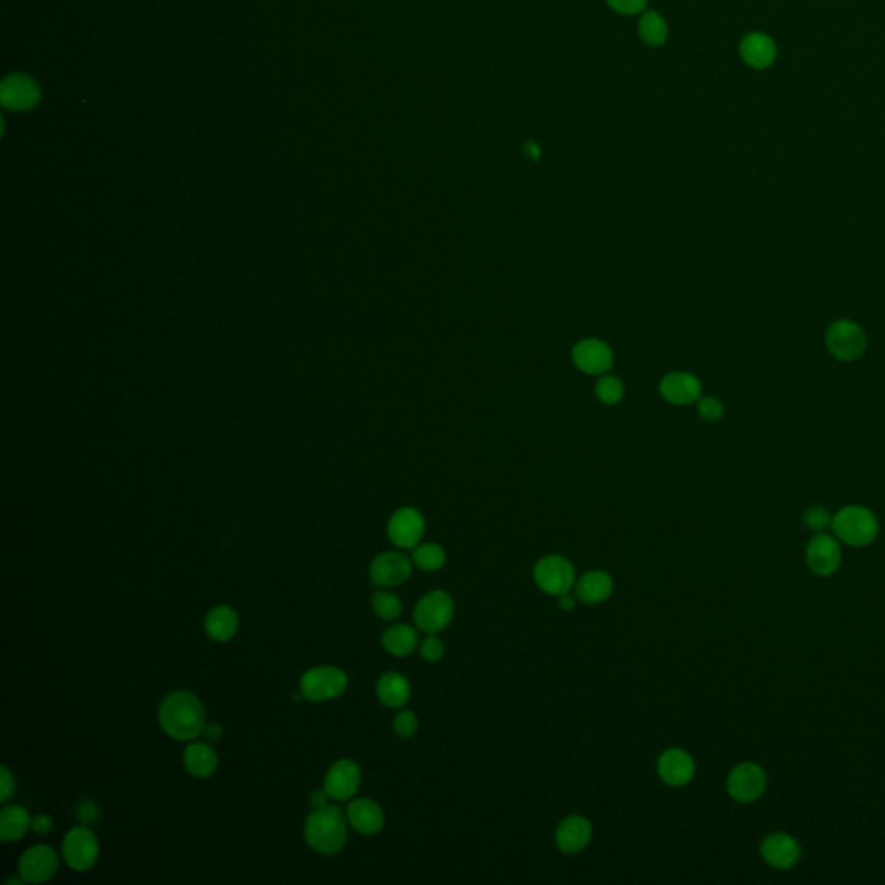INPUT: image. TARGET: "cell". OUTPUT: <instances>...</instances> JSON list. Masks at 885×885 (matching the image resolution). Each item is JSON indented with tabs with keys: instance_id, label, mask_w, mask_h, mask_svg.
Segmentation results:
<instances>
[{
	"instance_id": "1",
	"label": "cell",
	"mask_w": 885,
	"mask_h": 885,
	"mask_svg": "<svg viewBox=\"0 0 885 885\" xmlns=\"http://www.w3.org/2000/svg\"><path fill=\"white\" fill-rule=\"evenodd\" d=\"M160 724L168 737L175 741H192L207 726V713L194 694L179 690L166 696L160 705Z\"/></svg>"
},
{
	"instance_id": "2",
	"label": "cell",
	"mask_w": 885,
	"mask_h": 885,
	"mask_svg": "<svg viewBox=\"0 0 885 885\" xmlns=\"http://www.w3.org/2000/svg\"><path fill=\"white\" fill-rule=\"evenodd\" d=\"M305 839L320 854L339 853L348 839L346 820L337 806L317 807L305 825Z\"/></svg>"
},
{
	"instance_id": "3",
	"label": "cell",
	"mask_w": 885,
	"mask_h": 885,
	"mask_svg": "<svg viewBox=\"0 0 885 885\" xmlns=\"http://www.w3.org/2000/svg\"><path fill=\"white\" fill-rule=\"evenodd\" d=\"M832 531L849 547H866L879 535V521L866 507L847 505L834 515Z\"/></svg>"
},
{
	"instance_id": "4",
	"label": "cell",
	"mask_w": 885,
	"mask_h": 885,
	"mask_svg": "<svg viewBox=\"0 0 885 885\" xmlns=\"http://www.w3.org/2000/svg\"><path fill=\"white\" fill-rule=\"evenodd\" d=\"M455 614V602L450 594L443 590H434L420 598L413 611V621L419 630L428 635H438L443 631Z\"/></svg>"
},
{
	"instance_id": "5",
	"label": "cell",
	"mask_w": 885,
	"mask_h": 885,
	"mask_svg": "<svg viewBox=\"0 0 885 885\" xmlns=\"http://www.w3.org/2000/svg\"><path fill=\"white\" fill-rule=\"evenodd\" d=\"M346 687L348 677L345 671L332 666H320L309 669L301 677L300 694L303 699L324 702L343 696Z\"/></svg>"
},
{
	"instance_id": "6",
	"label": "cell",
	"mask_w": 885,
	"mask_h": 885,
	"mask_svg": "<svg viewBox=\"0 0 885 885\" xmlns=\"http://www.w3.org/2000/svg\"><path fill=\"white\" fill-rule=\"evenodd\" d=\"M535 581L547 595L560 597L575 588L576 571L566 557L547 556L536 562Z\"/></svg>"
},
{
	"instance_id": "7",
	"label": "cell",
	"mask_w": 885,
	"mask_h": 885,
	"mask_svg": "<svg viewBox=\"0 0 885 885\" xmlns=\"http://www.w3.org/2000/svg\"><path fill=\"white\" fill-rule=\"evenodd\" d=\"M825 343L828 351L843 362H854L863 356L866 350V334L853 320H837L834 322L825 336Z\"/></svg>"
},
{
	"instance_id": "8",
	"label": "cell",
	"mask_w": 885,
	"mask_h": 885,
	"mask_svg": "<svg viewBox=\"0 0 885 885\" xmlns=\"http://www.w3.org/2000/svg\"><path fill=\"white\" fill-rule=\"evenodd\" d=\"M768 787V775L760 764L752 761L737 764L726 780V790L733 801L741 804L756 803Z\"/></svg>"
},
{
	"instance_id": "9",
	"label": "cell",
	"mask_w": 885,
	"mask_h": 885,
	"mask_svg": "<svg viewBox=\"0 0 885 885\" xmlns=\"http://www.w3.org/2000/svg\"><path fill=\"white\" fill-rule=\"evenodd\" d=\"M62 856L75 871L90 870L99 858V841L96 834L87 825L71 828L62 841Z\"/></svg>"
},
{
	"instance_id": "10",
	"label": "cell",
	"mask_w": 885,
	"mask_h": 885,
	"mask_svg": "<svg viewBox=\"0 0 885 885\" xmlns=\"http://www.w3.org/2000/svg\"><path fill=\"white\" fill-rule=\"evenodd\" d=\"M806 562L816 576H832L843 564L841 541L834 535L815 533L806 547Z\"/></svg>"
},
{
	"instance_id": "11",
	"label": "cell",
	"mask_w": 885,
	"mask_h": 885,
	"mask_svg": "<svg viewBox=\"0 0 885 885\" xmlns=\"http://www.w3.org/2000/svg\"><path fill=\"white\" fill-rule=\"evenodd\" d=\"M426 531V521L420 511L401 507L388 522V536L400 549H415Z\"/></svg>"
},
{
	"instance_id": "12",
	"label": "cell",
	"mask_w": 885,
	"mask_h": 885,
	"mask_svg": "<svg viewBox=\"0 0 885 885\" xmlns=\"http://www.w3.org/2000/svg\"><path fill=\"white\" fill-rule=\"evenodd\" d=\"M58 866V853L51 845H33L21 856L20 875L28 884H41L56 875Z\"/></svg>"
},
{
	"instance_id": "13",
	"label": "cell",
	"mask_w": 885,
	"mask_h": 885,
	"mask_svg": "<svg viewBox=\"0 0 885 885\" xmlns=\"http://www.w3.org/2000/svg\"><path fill=\"white\" fill-rule=\"evenodd\" d=\"M762 860L777 870H790L799 863L803 849L799 843L783 832H773L768 834L762 839L761 847Z\"/></svg>"
},
{
	"instance_id": "14",
	"label": "cell",
	"mask_w": 885,
	"mask_h": 885,
	"mask_svg": "<svg viewBox=\"0 0 885 885\" xmlns=\"http://www.w3.org/2000/svg\"><path fill=\"white\" fill-rule=\"evenodd\" d=\"M412 575V562L401 552H384L371 564V579L375 586H398Z\"/></svg>"
},
{
	"instance_id": "15",
	"label": "cell",
	"mask_w": 885,
	"mask_h": 885,
	"mask_svg": "<svg viewBox=\"0 0 885 885\" xmlns=\"http://www.w3.org/2000/svg\"><path fill=\"white\" fill-rule=\"evenodd\" d=\"M362 783V770L351 760L334 762L326 775L324 788L334 801H348Z\"/></svg>"
},
{
	"instance_id": "16",
	"label": "cell",
	"mask_w": 885,
	"mask_h": 885,
	"mask_svg": "<svg viewBox=\"0 0 885 885\" xmlns=\"http://www.w3.org/2000/svg\"><path fill=\"white\" fill-rule=\"evenodd\" d=\"M577 369L590 375H604L614 364L613 350L600 339H581L573 350Z\"/></svg>"
},
{
	"instance_id": "17",
	"label": "cell",
	"mask_w": 885,
	"mask_h": 885,
	"mask_svg": "<svg viewBox=\"0 0 885 885\" xmlns=\"http://www.w3.org/2000/svg\"><path fill=\"white\" fill-rule=\"evenodd\" d=\"M659 392L660 396L673 405H690L699 401L702 384L694 373L671 372L662 377Z\"/></svg>"
},
{
	"instance_id": "18",
	"label": "cell",
	"mask_w": 885,
	"mask_h": 885,
	"mask_svg": "<svg viewBox=\"0 0 885 885\" xmlns=\"http://www.w3.org/2000/svg\"><path fill=\"white\" fill-rule=\"evenodd\" d=\"M658 773L662 782L671 787H683L692 782L696 775V761L683 749H668L660 754Z\"/></svg>"
},
{
	"instance_id": "19",
	"label": "cell",
	"mask_w": 885,
	"mask_h": 885,
	"mask_svg": "<svg viewBox=\"0 0 885 885\" xmlns=\"http://www.w3.org/2000/svg\"><path fill=\"white\" fill-rule=\"evenodd\" d=\"M594 835L592 824L579 815H571L564 818L556 830L557 847L562 853L575 854L583 851L586 845L590 844Z\"/></svg>"
},
{
	"instance_id": "20",
	"label": "cell",
	"mask_w": 885,
	"mask_h": 885,
	"mask_svg": "<svg viewBox=\"0 0 885 885\" xmlns=\"http://www.w3.org/2000/svg\"><path fill=\"white\" fill-rule=\"evenodd\" d=\"M351 826L364 835H375L384 826V813L371 799H355L346 811Z\"/></svg>"
},
{
	"instance_id": "21",
	"label": "cell",
	"mask_w": 885,
	"mask_h": 885,
	"mask_svg": "<svg viewBox=\"0 0 885 885\" xmlns=\"http://www.w3.org/2000/svg\"><path fill=\"white\" fill-rule=\"evenodd\" d=\"M614 579L605 571H590L576 581V597L583 604H602L613 595Z\"/></svg>"
},
{
	"instance_id": "22",
	"label": "cell",
	"mask_w": 885,
	"mask_h": 885,
	"mask_svg": "<svg viewBox=\"0 0 885 885\" xmlns=\"http://www.w3.org/2000/svg\"><path fill=\"white\" fill-rule=\"evenodd\" d=\"M741 54L743 61L751 64L752 68H768L777 58V47L775 41H771L764 33H751L747 35L741 45Z\"/></svg>"
},
{
	"instance_id": "23",
	"label": "cell",
	"mask_w": 885,
	"mask_h": 885,
	"mask_svg": "<svg viewBox=\"0 0 885 885\" xmlns=\"http://www.w3.org/2000/svg\"><path fill=\"white\" fill-rule=\"evenodd\" d=\"M184 764L187 771L196 779H207L217 771L218 756L209 743L194 742L184 752Z\"/></svg>"
},
{
	"instance_id": "24",
	"label": "cell",
	"mask_w": 885,
	"mask_h": 885,
	"mask_svg": "<svg viewBox=\"0 0 885 885\" xmlns=\"http://www.w3.org/2000/svg\"><path fill=\"white\" fill-rule=\"evenodd\" d=\"M375 694L386 707H403L410 699V683L400 673H384L377 681Z\"/></svg>"
},
{
	"instance_id": "25",
	"label": "cell",
	"mask_w": 885,
	"mask_h": 885,
	"mask_svg": "<svg viewBox=\"0 0 885 885\" xmlns=\"http://www.w3.org/2000/svg\"><path fill=\"white\" fill-rule=\"evenodd\" d=\"M239 628V616L228 605H217L207 613L205 630L207 637L215 641H226L235 635Z\"/></svg>"
},
{
	"instance_id": "26",
	"label": "cell",
	"mask_w": 885,
	"mask_h": 885,
	"mask_svg": "<svg viewBox=\"0 0 885 885\" xmlns=\"http://www.w3.org/2000/svg\"><path fill=\"white\" fill-rule=\"evenodd\" d=\"M32 828L30 813L23 806H5L0 811V839L2 843H14L26 835Z\"/></svg>"
},
{
	"instance_id": "27",
	"label": "cell",
	"mask_w": 885,
	"mask_h": 885,
	"mask_svg": "<svg viewBox=\"0 0 885 885\" xmlns=\"http://www.w3.org/2000/svg\"><path fill=\"white\" fill-rule=\"evenodd\" d=\"M383 647L392 656L405 658L419 647V635L409 624H394L383 633Z\"/></svg>"
},
{
	"instance_id": "28",
	"label": "cell",
	"mask_w": 885,
	"mask_h": 885,
	"mask_svg": "<svg viewBox=\"0 0 885 885\" xmlns=\"http://www.w3.org/2000/svg\"><path fill=\"white\" fill-rule=\"evenodd\" d=\"M2 99L5 106L14 109H26L37 103V87L23 77H13L4 83Z\"/></svg>"
},
{
	"instance_id": "29",
	"label": "cell",
	"mask_w": 885,
	"mask_h": 885,
	"mask_svg": "<svg viewBox=\"0 0 885 885\" xmlns=\"http://www.w3.org/2000/svg\"><path fill=\"white\" fill-rule=\"evenodd\" d=\"M412 558L420 571L434 573L447 564V552L438 543H422L413 549Z\"/></svg>"
},
{
	"instance_id": "30",
	"label": "cell",
	"mask_w": 885,
	"mask_h": 885,
	"mask_svg": "<svg viewBox=\"0 0 885 885\" xmlns=\"http://www.w3.org/2000/svg\"><path fill=\"white\" fill-rule=\"evenodd\" d=\"M639 26L641 41L649 45H660L668 37V24L658 13H645Z\"/></svg>"
},
{
	"instance_id": "31",
	"label": "cell",
	"mask_w": 885,
	"mask_h": 885,
	"mask_svg": "<svg viewBox=\"0 0 885 885\" xmlns=\"http://www.w3.org/2000/svg\"><path fill=\"white\" fill-rule=\"evenodd\" d=\"M372 609L373 613L384 621H392L401 614V600L390 592H375L372 595Z\"/></svg>"
},
{
	"instance_id": "32",
	"label": "cell",
	"mask_w": 885,
	"mask_h": 885,
	"mask_svg": "<svg viewBox=\"0 0 885 885\" xmlns=\"http://www.w3.org/2000/svg\"><path fill=\"white\" fill-rule=\"evenodd\" d=\"M595 392H597V398L605 403V405H616L621 400H622V394H624V386L621 383L619 377H614V375H602L598 379L597 386H595Z\"/></svg>"
},
{
	"instance_id": "33",
	"label": "cell",
	"mask_w": 885,
	"mask_h": 885,
	"mask_svg": "<svg viewBox=\"0 0 885 885\" xmlns=\"http://www.w3.org/2000/svg\"><path fill=\"white\" fill-rule=\"evenodd\" d=\"M832 519L834 515L820 505L809 507L803 517L804 524L815 533H825L828 528H832Z\"/></svg>"
},
{
	"instance_id": "34",
	"label": "cell",
	"mask_w": 885,
	"mask_h": 885,
	"mask_svg": "<svg viewBox=\"0 0 885 885\" xmlns=\"http://www.w3.org/2000/svg\"><path fill=\"white\" fill-rule=\"evenodd\" d=\"M392 728H394V733L400 739H412L413 735L417 733V730H419V720H417V716L413 714L412 711H401L394 718Z\"/></svg>"
},
{
	"instance_id": "35",
	"label": "cell",
	"mask_w": 885,
	"mask_h": 885,
	"mask_svg": "<svg viewBox=\"0 0 885 885\" xmlns=\"http://www.w3.org/2000/svg\"><path fill=\"white\" fill-rule=\"evenodd\" d=\"M700 417L707 422H716L720 420L724 413V407L718 398L714 396H700L699 400Z\"/></svg>"
},
{
	"instance_id": "36",
	"label": "cell",
	"mask_w": 885,
	"mask_h": 885,
	"mask_svg": "<svg viewBox=\"0 0 885 885\" xmlns=\"http://www.w3.org/2000/svg\"><path fill=\"white\" fill-rule=\"evenodd\" d=\"M420 656L429 662H438L445 656V643L443 640L438 639L436 635H428V639L422 640L420 643Z\"/></svg>"
},
{
	"instance_id": "37",
	"label": "cell",
	"mask_w": 885,
	"mask_h": 885,
	"mask_svg": "<svg viewBox=\"0 0 885 885\" xmlns=\"http://www.w3.org/2000/svg\"><path fill=\"white\" fill-rule=\"evenodd\" d=\"M77 820L83 825H92L96 824L99 820V807L96 806L94 801H88V799H83L77 806Z\"/></svg>"
},
{
	"instance_id": "38",
	"label": "cell",
	"mask_w": 885,
	"mask_h": 885,
	"mask_svg": "<svg viewBox=\"0 0 885 885\" xmlns=\"http://www.w3.org/2000/svg\"><path fill=\"white\" fill-rule=\"evenodd\" d=\"M607 4L621 14H637L643 11L647 0H607Z\"/></svg>"
},
{
	"instance_id": "39",
	"label": "cell",
	"mask_w": 885,
	"mask_h": 885,
	"mask_svg": "<svg viewBox=\"0 0 885 885\" xmlns=\"http://www.w3.org/2000/svg\"><path fill=\"white\" fill-rule=\"evenodd\" d=\"M16 790V780L14 775L9 771L7 766H2V788H0V799L5 803Z\"/></svg>"
},
{
	"instance_id": "40",
	"label": "cell",
	"mask_w": 885,
	"mask_h": 885,
	"mask_svg": "<svg viewBox=\"0 0 885 885\" xmlns=\"http://www.w3.org/2000/svg\"><path fill=\"white\" fill-rule=\"evenodd\" d=\"M54 828V822L49 815H37L32 818V830L39 835H47Z\"/></svg>"
},
{
	"instance_id": "41",
	"label": "cell",
	"mask_w": 885,
	"mask_h": 885,
	"mask_svg": "<svg viewBox=\"0 0 885 885\" xmlns=\"http://www.w3.org/2000/svg\"><path fill=\"white\" fill-rule=\"evenodd\" d=\"M329 797L330 796L327 794V790H326V788H324V790H313V792H311V796H309V803H311V806H313L315 809H317V807H324V806H327V799H329Z\"/></svg>"
},
{
	"instance_id": "42",
	"label": "cell",
	"mask_w": 885,
	"mask_h": 885,
	"mask_svg": "<svg viewBox=\"0 0 885 885\" xmlns=\"http://www.w3.org/2000/svg\"><path fill=\"white\" fill-rule=\"evenodd\" d=\"M203 733H205V737L209 742L220 741L222 739V726L217 724V723H207Z\"/></svg>"
},
{
	"instance_id": "43",
	"label": "cell",
	"mask_w": 885,
	"mask_h": 885,
	"mask_svg": "<svg viewBox=\"0 0 885 885\" xmlns=\"http://www.w3.org/2000/svg\"><path fill=\"white\" fill-rule=\"evenodd\" d=\"M575 605H576V600H575V597L571 594H564V595L558 597V607L562 611H567L569 613V611L575 609Z\"/></svg>"
},
{
	"instance_id": "44",
	"label": "cell",
	"mask_w": 885,
	"mask_h": 885,
	"mask_svg": "<svg viewBox=\"0 0 885 885\" xmlns=\"http://www.w3.org/2000/svg\"><path fill=\"white\" fill-rule=\"evenodd\" d=\"M526 151H528L530 158H533V160H538V158H539V149H538L536 144H533V143H528V144H526Z\"/></svg>"
}]
</instances>
